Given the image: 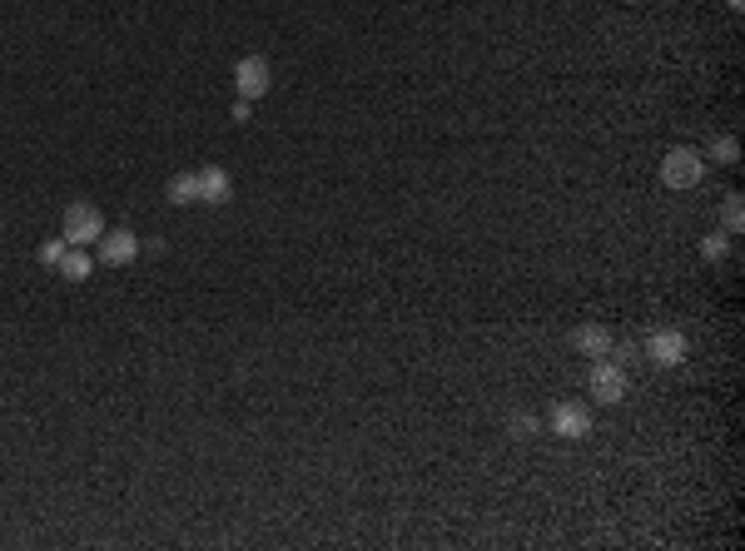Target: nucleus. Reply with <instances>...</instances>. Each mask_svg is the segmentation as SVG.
I'll return each mask as SVG.
<instances>
[{"label":"nucleus","mask_w":745,"mask_h":551,"mask_svg":"<svg viewBox=\"0 0 745 551\" xmlns=\"http://www.w3.org/2000/svg\"><path fill=\"white\" fill-rule=\"evenodd\" d=\"M701 179H706V154H696L686 144L666 149V159H661V184L666 189H696Z\"/></svg>","instance_id":"nucleus-2"},{"label":"nucleus","mask_w":745,"mask_h":551,"mask_svg":"<svg viewBox=\"0 0 745 551\" xmlns=\"http://www.w3.org/2000/svg\"><path fill=\"white\" fill-rule=\"evenodd\" d=\"M229 199H234V179H229V169H224V164H204V169H199V204L224 209Z\"/></svg>","instance_id":"nucleus-7"},{"label":"nucleus","mask_w":745,"mask_h":551,"mask_svg":"<svg viewBox=\"0 0 745 551\" xmlns=\"http://www.w3.org/2000/svg\"><path fill=\"white\" fill-rule=\"evenodd\" d=\"M587 388H592V398L601 403V408L621 403V398H626V388H631V383H626V363H616V358H606V353H601V358L592 363Z\"/></svg>","instance_id":"nucleus-4"},{"label":"nucleus","mask_w":745,"mask_h":551,"mask_svg":"<svg viewBox=\"0 0 745 551\" xmlns=\"http://www.w3.org/2000/svg\"><path fill=\"white\" fill-rule=\"evenodd\" d=\"M646 358H651L656 368L686 363V333H681V328H656V333L646 338Z\"/></svg>","instance_id":"nucleus-6"},{"label":"nucleus","mask_w":745,"mask_h":551,"mask_svg":"<svg viewBox=\"0 0 745 551\" xmlns=\"http://www.w3.org/2000/svg\"><path fill=\"white\" fill-rule=\"evenodd\" d=\"M100 264H110V269H120V264H135V254H140V239L130 234V229H115V234H100Z\"/></svg>","instance_id":"nucleus-8"},{"label":"nucleus","mask_w":745,"mask_h":551,"mask_svg":"<svg viewBox=\"0 0 745 551\" xmlns=\"http://www.w3.org/2000/svg\"><path fill=\"white\" fill-rule=\"evenodd\" d=\"M65 249H70V244H65V234H60V239H45V244H40V264H45V269H55V264L65 259Z\"/></svg>","instance_id":"nucleus-13"},{"label":"nucleus","mask_w":745,"mask_h":551,"mask_svg":"<svg viewBox=\"0 0 745 551\" xmlns=\"http://www.w3.org/2000/svg\"><path fill=\"white\" fill-rule=\"evenodd\" d=\"M741 224H745L741 194H726V229H731V234H741Z\"/></svg>","instance_id":"nucleus-15"},{"label":"nucleus","mask_w":745,"mask_h":551,"mask_svg":"<svg viewBox=\"0 0 745 551\" xmlns=\"http://www.w3.org/2000/svg\"><path fill=\"white\" fill-rule=\"evenodd\" d=\"M701 254H706L711 264H721V259L731 254V239H726V234H706V244H701Z\"/></svg>","instance_id":"nucleus-14"},{"label":"nucleus","mask_w":745,"mask_h":551,"mask_svg":"<svg viewBox=\"0 0 745 551\" xmlns=\"http://www.w3.org/2000/svg\"><path fill=\"white\" fill-rule=\"evenodd\" d=\"M572 343H577V353H587V358H601V353H611V328L606 323H582L577 333H572Z\"/></svg>","instance_id":"nucleus-9"},{"label":"nucleus","mask_w":745,"mask_h":551,"mask_svg":"<svg viewBox=\"0 0 745 551\" xmlns=\"http://www.w3.org/2000/svg\"><path fill=\"white\" fill-rule=\"evenodd\" d=\"M552 432L557 437H567V442H582L587 432H592V403H582V398H567V403H557L552 408Z\"/></svg>","instance_id":"nucleus-5"},{"label":"nucleus","mask_w":745,"mask_h":551,"mask_svg":"<svg viewBox=\"0 0 745 551\" xmlns=\"http://www.w3.org/2000/svg\"><path fill=\"white\" fill-rule=\"evenodd\" d=\"M731 10H745V0H731Z\"/></svg>","instance_id":"nucleus-17"},{"label":"nucleus","mask_w":745,"mask_h":551,"mask_svg":"<svg viewBox=\"0 0 745 551\" xmlns=\"http://www.w3.org/2000/svg\"><path fill=\"white\" fill-rule=\"evenodd\" d=\"M711 159H716V164H736V159H741V139L736 135L711 139Z\"/></svg>","instance_id":"nucleus-12"},{"label":"nucleus","mask_w":745,"mask_h":551,"mask_svg":"<svg viewBox=\"0 0 745 551\" xmlns=\"http://www.w3.org/2000/svg\"><path fill=\"white\" fill-rule=\"evenodd\" d=\"M234 90H239V100H264L269 90H274V65L264 60V55H244V60H234Z\"/></svg>","instance_id":"nucleus-3"},{"label":"nucleus","mask_w":745,"mask_h":551,"mask_svg":"<svg viewBox=\"0 0 745 551\" xmlns=\"http://www.w3.org/2000/svg\"><path fill=\"white\" fill-rule=\"evenodd\" d=\"M60 234H65L70 249H90V244H100V234H105V214H100L95 204L75 199V204H65V224H60Z\"/></svg>","instance_id":"nucleus-1"},{"label":"nucleus","mask_w":745,"mask_h":551,"mask_svg":"<svg viewBox=\"0 0 745 551\" xmlns=\"http://www.w3.org/2000/svg\"><path fill=\"white\" fill-rule=\"evenodd\" d=\"M90 269H95V264H90V254H85V249H65V259L55 264V274H60V278H70V283L90 278Z\"/></svg>","instance_id":"nucleus-11"},{"label":"nucleus","mask_w":745,"mask_h":551,"mask_svg":"<svg viewBox=\"0 0 745 551\" xmlns=\"http://www.w3.org/2000/svg\"><path fill=\"white\" fill-rule=\"evenodd\" d=\"M532 432H537V417H532V413L512 417V437H532Z\"/></svg>","instance_id":"nucleus-16"},{"label":"nucleus","mask_w":745,"mask_h":551,"mask_svg":"<svg viewBox=\"0 0 745 551\" xmlns=\"http://www.w3.org/2000/svg\"><path fill=\"white\" fill-rule=\"evenodd\" d=\"M164 199H169L174 209H189V204H199V169H189V174H174V179H169V189H164Z\"/></svg>","instance_id":"nucleus-10"}]
</instances>
